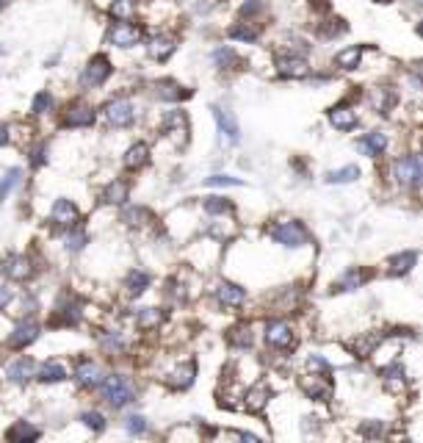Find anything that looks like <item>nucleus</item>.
I'll return each instance as SVG.
<instances>
[{
    "label": "nucleus",
    "instance_id": "f257e3e1",
    "mask_svg": "<svg viewBox=\"0 0 423 443\" xmlns=\"http://www.w3.org/2000/svg\"><path fill=\"white\" fill-rule=\"evenodd\" d=\"M100 388H102L105 402H108L114 410H119V407H124V405H130L133 396H136L133 385H130V380H124L122 374H111V377H105Z\"/></svg>",
    "mask_w": 423,
    "mask_h": 443
},
{
    "label": "nucleus",
    "instance_id": "f03ea898",
    "mask_svg": "<svg viewBox=\"0 0 423 443\" xmlns=\"http://www.w3.org/2000/svg\"><path fill=\"white\" fill-rule=\"evenodd\" d=\"M393 178L407 188L423 186V156H404L393 164Z\"/></svg>",
    "mask_w": 423,
    "mask_h": 443
},
{
    "label": "nucleus",
    "instance_id": "7ed1b4c3",
    "mask_svg": "<svg viewBox=\"0 0 423 443\" xmlns=\"http://www.w3.org/2000/svg\"><path fill=\"white\" fill-rule=\"evenodd\" d=\"M111 73H114V67H111L108 55H95L86 64V70L80 73V86L83 89H97V86H102L105 80L111 78Z\"/></svg>",
    "mask_w": 423,
    "mask_h": 443
},
{
    "label": "nucleus",
    "instance_id": "20e7f679",
    "mask_svg": "<svg viewBox=\"0 0 423 443\" xmlns=\"http://www.w3.org/2000/svg\"><path fill=\"white\" fill-rule=\"evenodd\" d=\"M114 48H122V50H127V48H136L141 39H144V31L139 26H133L130 20L127 23H119L117 20V26H111V31H108V36H105Z\"/></svg>",
    "mask_w": 423,
    "mask_h": 443
},
{
    "label": "nucleus",
    "instance_id": "39448f33",
    "mask_svg": "<svg viewBox=\"0 0 423 443\" xmlns=\"http://www.w3.org/2000/svg\"><path fill=\"white\" fill-rule=\"evenodd\" d=\"M272 238L279 241L282 247H304L310 241V235H307L301 222H279V225H274Z\"/></svg>",
    "mask_w": 423,
    "mask_h": 443
},
{
    "label": "nucleus",
    "instance_id": "423d86ee",
    "mask_svg": "<svg viewBox=\"0 0 423 443\" xmlns=\"http://www.w3.org/2000/svg\"><path fill=\"white\" fill-rule=\"evenodd\" d=\"M102 114H105L108 125H114V128H130L136 122V105L130 100H111L102 108Z\"/></svg>",
    "mask_w": 423,
    "mask_h": 443
},
{
    "label": "nucleus",
    "instance_id": "0eeeda50",
    "mask_svg": "<svg viewBox=\"0 0 423 443\" xmlns=\"http://www.w3.org/2000/svg\"><path fill=\"white\" fill-rule=\"evenodd\" d=\"M277 73L282 78H291V80L307 78L310 75V64H307V58H301L296 53H285V55L277 58Z\"/></svg>",
    "mask_w": 423,
    "mask_h": 443
},
{
    "label": "nucleus",
    "instance_id": "6e6552de",
    "mask_svg": "<svg viewBox=\"0 0 423 443\" xmlns=\"http://www.w3.org/2000/svg\"><path fill=\"white\" fill-rule=\"evenodd\" d=\"M266 343L272 349H291L294 346V330L288 321H269L266 324Z\"/></svg>",
    "mask_w": 423,
    "mask_h": 443
},
{
    "label": "nucleus",
    "instance_id": "1a4fd4ad",
    "mask_svg": "<svg viewBox=\"0 0 423 443\" xmlns=\"http://www.w3.org/2000/svg\"><path fill=\"white\" fill-rule=\"evenodd\" d=\"M95 119H97V114H95L92 105L75 103V105H70L67 114H64V128H92Z\"/></svg>",
    "mask_w": 423,
    "mask_h": 443
},
{
    "label": "nucleus",
    "instance_id": "9d476101",
    "mask_svg": "<svg viewBox=\"0 0 423 443\" xmlns=\"http://www.w3.org/2000/svg\"><path fill=\"white\" fill-rule=\"evenodd\" d=\"M164 133H169L174 144H186L188 142V117L186 111H169L164 117Z\"/></svg>",
    "mask_w": 423,
    "mask_h": 443
},
{
    "label": "nucleus",
    "instance_id": "9b49d317",
    "mask_svg": "<svg viewBox=\"0 0 423 443\" xmlns=\"http://www.w3.org/2000/svg\"><path fill=\"white\" fill-rule=\"evenodd\" d=\"M50 222L55 225V228H73L75 222H77V206H75L73 200H55L53 203V210H50Z\"/></svg>",
    "mask_w": 423,
    "mask_h": 443
},
{
    "label": "nucleus",
    "instance_id": "f8f14e48",
    "mask_svg": "<svg viewBox=\"0 0 423 443\" xmlns=\"http://www.w3.org/2000/svg\"><path fill=\"white\" fill-rule=\"evenodd\" d=\"M0 272H3L9 280H25V277H31L33 266H31V261H28L25 255H6V258L0 261Z\"/></svg>",
    "mask_w": 423,
    "mask_h": 443
},
{
    "label": "nucleus",
    "instance_id": "ddd939ff",
    "mask_svg": "<svg viewBox=\"0 0 423 443\" xmlns=\"http://www.w3.org/2000/svg\"><path fill=\"white\" fill-rule=\"evenodd\" d=\"M174 50H177V39L172 33H155L147 42L149 58H155V61H166Z\"/></svg>",
    "mask_w": 423,
    "mask_h": 443
},
{
    "label": "nucleus",
    "instance_id": "4468645a",
    "mask_svg": "<svg viewBox=\"0 0 423 443\" xmlns=\"http://www.w3.org/2000/svg\"><path fill=\"white\" fill-rule=\"evenodd\" d=\"M269 399H272V388H269L266 383H255V385L244 393V407H247L249 413H263L266 405H269Z\"/></svg>",
    "mask_w": 423,
    "mask_h": 443
},
{
    "label": "nucleus",
    "instance_id": "2eb2a0df",
    "mask_svg": "<svg viewBox=\"0 0 423 443\" xmlns=\"http://www.w3.org/2000/svg\"><path fill=\"white\" fill-rule=\"evenodd\" d=\"M357 122H360V117H357L354 108H348V105H335V108H329V125H332L335 131H354Z\"/></svg>",
    "mask_w": 423,
    "mask_h": 443
},
{
    "label": "nucleus",
    "instance_id": "dca6fc26",
    "mask_svg": "<svg viewBox=\"0 0 423 443\" xmlns=\"http://www.w3.org/2000/svg\"><path fill=\"white\" fill-rule=\"evenodd\" d=\"M75 380H77L80 388H100L102 385V371L92 361H80L77 368H75Z\"/></svg>",
    "mask_w": 423,
    "mask_h": 443
},
{
    "label": "nucleus",
    "instance_id": "f3484780",
    "mask_svg": "<svg viewBox=\"0 0 423 443\" xmlns=\"http://www.w3.org/2000/svg\"><path fill=\"white\" fill-rule=\"evenodd\" d=\"M301 391L307 393L310 399L316 402H326L332 396V388H329V377H318V374H310L301 380Z\"/></svg>",
    "mask_w": 423,
    "mask_h": 443
},
{
    "label": "nucleus",
    "instance_id": "a211bd4d",
    "mask_svg": "<svg viewBox=\"0 0 423 443\" xmlns=\"http://www.w3.org/2000/svg\"><path fill=\"white\" fill-rule=\"evenodd\" d=\"M213 111V119H216V125H219V131L227 142H238L241 139V131H238V122H235V117L230 114V111H224L222 105H213L210 108Z\"/></svg>",
    "mask_w": 423,
    "mask_h": 443
},
{
    "label": "nucleus",
    "instance_id": "6ab92c4d",
    "mask_svg": "<svg viewBox=\"0 0 423 443\" xmlns=\"http://www.w3.org/2000/svg\"><path fill=\"white\" fill-rule=\"evenodd\" d=\"M216 299L224 308H241L244 299H247V291L241 286H235V283H219L216 286Z\"/></svg>",
    "mask_w": 423,
    "mask_h": 443
},
{
    "label": "nucleus",
    "instance_id": "aec40b11",
    "mask_svg": "<svg viewBox=\"0 0 423 443\" xmlns=\"http://www.w3.org/2000/svg\"><path fill=\"white\" fill-rule=\"evenodd\" d=\"M155 92H158V97H161V100H166V103H177V100L191 97V89L180 86L177 80H158Z\"/></svg>",
    "mask_w": 423,
    "mask_h": 443
},
{
    "label": "nucleus",
    "instance_id": "412c9836",
    "mask_svg": "<svg viewBox=\"0 0 423 443\" xmlns=\"http://www.w3.org/2000/svg\"><path fill=\"white\" fill-rule=\"evenodd\" d=\"M36 338H39V327H36L33 321H25V324H20V327L11 333L9 346H11V349H25L28 343H33Z\"/></svg>",
    "mask_w": 423,
    "mask_h": 443
},
{
    "label": "nucleus",
    "instance_id": "4be33fe9",
    "mask_svg": "<svg viewBox=\"0 0 423 443\" xmlns=\"http://www.w3.org/2000/svg\"><path fill=\"white\" fill-rule=\"evenodd\" d=\"M365 280H371V272H365V269H360V266H354V269H348L346 274L335 283V291H357V288H363Z\"/></svg>",
    "mask_w": 423,
    "mask_h": 443
},
{
    "label": "nucleus",
    "instance_id": "5701e85b",
    "mask_svg": "<svg viewBox=\"0 0 423 443\" xmlns=\"http://www.w3.org/2000/svg\"><path fill=\"white\" fill-rule=\"evenodd\" d=\"M33 371H36V365H33V361H31V358H20V361H14V363L9 365V371H6V377H9L11 383H17V385H23V383H28L31 377H36Z\"/></svg>",
    "mask_w": 423,
    "mask_h": 443
},
{
    "label": "nucleus",
    "instance_id": "b1692460",
    "mask_svg": "<svg viewBox=\"0 0 423 443\" xmlns=\"http://www.w3.org/2000/svg\"><path fill=\"white\" fill-rule=\"evenodd\" d=\"M385 147H387V136L379 131L368 133V136H363V139L357 142V150H360L363 156H382Z\"/></svg>",
    "mask_w": 423,
    "mask_h": 443
},
{
    "label": "nucleus",
    "instance_id": "393cba45",
    "mask_svg": "<svg viewBox=\"0 0 423 443\" xmlns=\"http://www.w3.org/2000/svg\"><path fill=\"white\" fill-rule=\"evenodd\" d=\"M127 197H130V183L127 181L108 183L105 191H102V203H108V206H124Z\"/></svg>",
    "mask_w": 423,
    "mask_h": 443
},
{
    "label": "nucleus",
    "instance_id": "a878e982",
    "mask_svg": "<svg viewBox=\"0 0 423 443\" xmlns=\"http://www.w3.org/2000/svg\"><path fill=\"white\" fill-rule=\"evenodd\" d=\"M418 263V252H398V255H393L390 261H387V274H393V277H401V274H407L412 266Z\"/></svg>",
    "mask_w": 423,
    "mask_h": 443
},
{
    "label": "nucleus",
    "instance_id": "bb28decb",
    "mask_svg": "<svg viewBox=\"0 0 423 443\" xmlns=\"http://www.w3.org/2000/svg\"><path fill=\"white\" fill-rule=\"evenodd\" d=\"M360 61H363V48H360V45L343 48V50L335 55V67H338V70H346V73L357 70V67H360Z\"/></svg>",
    "mask_w": 423,
    "mask_h": 443
},
{
    "label": "nucleus",
    "instance_id": "cd10ccee",
    "mask_svg": "<svg viewBox=\"0 0 423 443\" xmlns=\"http://www.w3.org/2000/svg\"><path fill=\"white\" fill-rule=\"evenodd\" d=\"M147 164H149V147L144 142H136L133 147H127V153H124V166L127 169H141Z\"/></svg>",
    "mask_w": 423,
    "mask_h": 443
},
{
    "label": "nucleus",
    "instance_id": "c85d7f7f",
    "mask_svg": "<svg viewBox=\"0 0 423 443\" xmlns=\"http://www.w3.org/2000/svg\"><path fill=\"white\" fill-rule=\"evenodd\" d=\"M379 341H382V336H376V333H371V336H360V338L348 341V349H351L357 358H371L373 352H376V346H379Z\"/></svg>",
    "mask_w": 423,
    "mask_h": 443
},
{
    "label": "nucleus",
    "instance_id": "c756f323",
    "mask_svg": "<svg viewBox=\"0 0 423 443\" xmlns=\"http://www.w3.org/2000/svg\"><path fill=\"white\" fill-rule=\"evenodd\" d=\"M194 374H197V365L183 363L180 368H174L172 374H169V385L177 388V391H183V388H188V385L194 383Z\"/></svg>",
    "mask_w": 423,
    "mask_h": 443
},
{
    "label": "nucleus",
    "instance_id": "7c9ffc66",
    "mask_svg": "<svg viewBox=\"0 0 423 443\" xmlns=\"http://www.w3.org/2000/svg\"><path fill=\"white\" fill-rule=\"evenodd\" d=\"M161 321H164V311H161V308H141L139 316H136V327L144 330V333H147V330H155Z\"/></svg>",
    "mask_w": 423,
    "mask_h": 443
},
{
    "label": "nucleus",
    "instance_id": "2f4dec72",
    "mask_svg": "<svg viewBox=\"0 0 423 443\" xmlns=\"http://www.w3.org/2000/svg\"><path fill=\"white\" fill-rule=\"evenodd\" d=\"M108 14H111L114 20H119V23L133 20V17H136V0H114V3L108 6Z\"/></svg>",
    "mask_w": 423,
    "mask_h": 443
},
{
    "label": "nucleus",
    "instance_id": "473e14b6",
    "mask_svg": "<svg viewBox=\"0 0 423 443\" xmlns=\"http://www.w3.org/2000/svg\"><path fill=\"white\" fill-rule=\"evenodd\" d=\"M36 380L39 383H61V380H67V368L58 363V361H50V363H45L39 368Z\"/></svg>",
    "mask_w": 423,
    "mask_h": 443
},
{
    "label": "nucleus",
    "instance_id": "72a5a7b5",
    "mask_svg": "<svg viewBox=\"0 0 423 443\" xmlns=\"http://www.w3.org/2000/svg\"><path fill=\"white\" fill-rule=\"evenodd\" d=\"M6 438H9V441H36V438H39V429L31 427V424H25V421H17V424L6 432Z\"/></svg>",
    "mask_w": 423,
    "mask_h": 443
},
{
    "label": "nucleus",
    "instance_id": "f704fd0d",
    "mask_svg": "<svg viewBox=\"0 0 423 443\" xmlns=\"http://www.w3.org/2000/svg\"><path fill=\"white\" fill-rule=\"evenodd\" d=\"M20 181H23V169H17V166H11L3 178H0V200H9V194L20 186Z\"/></svg>",
    "mask_w": 423,
    "mask_h": 443
},
{
    "label": "nucleus",
    "instance_id": "c9c22d12",
    "mask_svg": "<svg viewBox=\"0 0 423 443\" xmlns=\"http://www.w3.org/2000/svg\"><path fill=\"white\" fill-rule=\"evenodd\" d=\"M149 286V274L147 272H141V269H136V272H130L127 274V280H124V288L133 294V297H139V294H144Z\"/></svg>",
    "mask_w": 423,
    "mask_h": 443
},
{
    "label": "nucleus",
    "instance_id": "e433bc0d",
    "mask_svg": "<svg viewBox=\"0 0 423 443\" xmlns=\"http://www.w3.org/2000/svg\"><path fill=\"white\" fill-rule=\"evenodd\" d=\"M257 28L249 26V23H235V26L230 28V39H235V42H247V45H252V42H257Z\"/></svg>",
    "mask_w": 423,
    "mask_h": 443
},
{
    "label": "nucleus",
    "instance_id": "4c0bfd02",
    "mask_svg": "<svg viewBox=\"0 0 423 443\" xmlns=\"http://www.w3.org/2000/svg\"><path fill=\"white\" fill-rule=\"evenodd\" d=\"M213 61H216V67H219V70H232L241 58H238V53L232 50V48H227V45H224V48H216V50H213Z\"/></svg>",
    "mask_w": 423,
    "mask_h": 443
},
{
    "label": "nucleus",
    "instance_id": "58836bf2",
    "mask_svg": "<svg viewBox=\"0 0 423 443\" xmlns=\"http://www.w3.org/2000/svg\"><path fill=\"white\" fill-rule=\"evenodd\" d=\"M373 105H376V111H382V114H387L393 103H396V92H390V89H373L371 95Z\"/></svg>",
    "mask_w": 423,
    "mask_h": 443
},
{
    "label": "nucleus",
    "instance_id": "ea45409f",
    "mask_svg": "<svg viewBox=\"0 0 423 443\" xmlns=\"http://www.w3.org/2000/svg\"><path fill=\"white\" fill-rule=\"evenodd\" d=\"M360 178V169L354 166V164H348L343 169H338V172H329L326 175V183H354Z\"/></svg>",
    "mask_w": 423,
    "mask_h": 443
},
{
    "label": "nucleus",
    "instance_id": "a19ab883",
    "mask_svg": "<svg viewBox=\"0 0 423 443\" xmlns=\"http://www.w3.org/2000/svg\"><path fill=\"white\" fill-rule=\"evenodd\" d=\"M86 241H89V235H86V230H80V228H75L67 233V238H64V244H67V250L70 252H77V250H83L86 247Z\"/></svg>",
    "mask_w": 423,
    "mask_h": 443
},
{
    "label": "nucleus",
    "instance_id": "79ce46f5",
    "mask_svg": "<svg viewBox=\"0 0 423 443\" xmlns=\"http://www.w3.org/2000/svg\"><path fill=\"white\" fill-rule=\"evenodd\" d=\"M385 383H387V388H393V391H401V388L407 385V380H404V368H401V365L385 368Z\"/></svg>",
    "mask_w": 423,
    "mask_h": 443
},
{
    "label": "nucleus",
    "instance_id": "37998d69",
    "mask_svg": "<svg viewBox=\"0 0 423 443\" xmlns=\"http://www.w3.org/2000/svg\"><path fill=\"white\" fill-rule=\"evenodd\" d=\"M205 210L213 213V216H224V213H232V203L224 200V197H210V200L205 203Z\"/></svg>",
    "mask_w": 423,
    "mask_h": 443
},
{
    "label": "nucleus",
    "instance_id": "c03bdc74",
    "mask_svg": "<svg viewBox=\"0 0 423 443\" xmlns=\"http://www.w3.org/2000/svg\"><path fill=\"white\" fill-rule=\"evenodd\" d=\"M230 343H235V346H249V343H252V333H249L247 324L230 330Z\"/></svg>",
    "mask_w": 423,
    "mask_h": 443
},
{
    "label": "nucleus",
    "instance_id": "a18cd8bd",
    "mask_svg": "<svg viewBox=\"0 0 423 443\" xmlns=\"http://www.w3.org/2000/svg\"><path fill=\"white\" fill-rule=\"evenodd\" d=\"M307 368H310V374H318V377H329V371H332V365L326 363L323 358H318V355L307 358Z\"/></svg>",
    "mask_w": 423,
    "mask_h": 443
},
{
    "label": "nucleus",
    "instance_id": "49530a36",
    "mask_svg": "<svg viewBox=\"0 0 423 443\" xmlns=\"http://www.w3.org/2000/svg\"><path fill=\"white\" fill-rule=\"evenodd\" d=\"M124 429H127L130 435H144V432H147V421L141 416H130L124 421Z\"/></svg>",
    "mask_w": 423,
    "mask_h": 443
},
{
    "label": "nucleus",
    "instance_id": "de8ad7c7",
    "mask_svg": "<svg viewBox=\"0 0 423 443\" xmlns=\"http://www.w3.org/2000/svg\"><path fill=\"white\" fill-rule=\"evenodd\" d=\"M80 421H83L89 429H95V432H102V429H105V418L100 416V413H83Z\"/></svg>",
    "mask_w": 423,
    "mask_h": 443
},
{
    "label": "nucleus",
    "instance_id": "09e8293b",
    "mask_svg": "<svg viewBox=\"0 0 423 443\" xmlns=\"http://www.w3.org/2000/svg\"><path fill=\"white\" fill-rule=\"evenodd\" d=\"M102 346L108 349V352H124V341L119 333H111V336H105L102 338Z\"/></svg>",
    "mask_w": 423,
    "mask_h": 443
},
{
    "label": "nucleus",
    "instance_id": "8fccbe9b",
    "mask_svg": "<svg viewBox=\"0 0 423 443\" xmlns=\"http://www.w3.org/2000/svg\"><path fill=\"white\" fill-rule=\"evenodd\" d=\"M50 108H53V97H50L48 92L36 95V100H33V114H48Z\"/></svg>",
    "mask_w": 423,
    "mask_h": 443
},
{
    "label": "nucleus",
    "instance_id": "3c124183",
    "mask_svg": "<svg viewBox=\"0 0 423 443\" xmlns=\"http://www.w3.org/2000/svg\"><path fill=\"white\" fill-rule=\"evenodd\" d=\"M208 186H241L238 178H227V175H213V178H208Z\"/></svg>",
    "mask_w": 423,
    "mask_h": 443
},
{
    "label": "nucleus",
    "instance_id": "603ef678",
    "mask_svg": "<svg viewBox=\"0 0 423 443\" xmlns=\"http://www.w3.org/2000/svg\"><path fill=\"white\" fill-rule=\"evenodd\" d=\"M360 432L368 435V438H379V435H382V424H363Z\"/></svg>",
    "mask_w": 423,
    "mask_h": 443
},
{
    "label": "nucleus",
    "instance_id": "864d4df0",
    "mask_svg": "<svg viewBox=\"0 0 423 443\" xmlns=\"http://www.w3.org/2000/svg\"><path fill=\"white\" fill-rule=\"evenodd\" d=\"M9 302H11V291H9V288L0 286V311H3V308H6Z\"/></svg>",
    "mask_w": 423,
    "mask_h": 443
},
{
    "label": "nucleus",
    "instance_id": "5fc2aeb1",
    "mask_svg": "<svg viewBox=\"0 0 423 443\" xmlns=\"http://www.w3.org/2000/svg\"><path fill=\"white\" fill-rule=\"evenodd\" d=\"M6 142H9V128H6V125H0V147H3Z\"/></svg>",
    "mask_w": 423,
    "mask_h": 443
},
{
    "label": "nucleus",
    "instance_id": "6e6d98bb",
    "mask_svg": "<svg viewBox=\"0 0 423 443\" xmlns=\"http://www.w3.org/2000/svg\"><path fill=\"white\" fill-rule=\"evenodd\" d=\"M418 36H423V23L418 26Z\"/></svg>",
    "mask_w": 423,
    "mask_h": 443
},
{
    "label": "nucleus",
    "instance_id": "4d7b16f0",
    "mask_svg": "<svg viewBox=\"0 0 423 443\" xmlns=\"http://www.w3.org/2000/svg\"><path fill=\"white\" fill-rule=\"evenodd\" d=\"M373 3H393V0H373Z\"/></svg>",
    "mask_w": 423,
    "mask_h": 443
},
{
    "label": "nucleus",
    "instance_id": "13d9d810",
    "mask_svg": "<svg viewBox=\"0 0 423 443\" xmlns=\"http://www.w3.org/2000/svg\"><path fill=\"white\" fill-rule=\"evenodd\" d=\"M3 6H6V0H0V9H3Z\"/></svg>",
    "mask_w": 423,
    "mask_h": 443
}]
</instances>
